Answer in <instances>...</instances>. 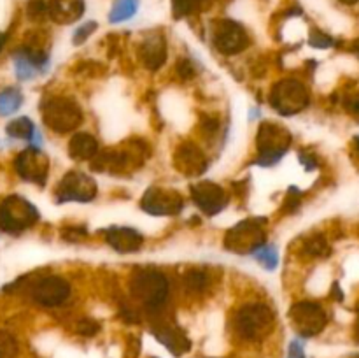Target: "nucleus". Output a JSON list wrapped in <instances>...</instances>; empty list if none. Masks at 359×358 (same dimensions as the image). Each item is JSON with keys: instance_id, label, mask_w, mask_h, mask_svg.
<instances>
[{"instance_id": "obj_17", "label": "nucleus", "mask_w": 359, "mask_h": 358, "mask_svg": "<svg viewBox=\"0 0 359 358\" xmlns=\"http://www.w3.org/2000/svg\"><path fill=\"white\" fill-rule=\"evenodd\" d=\"M86 9L84 0H49L48 14L58 25H70L81 20Z\"/></svg>"}, {"instance_id": "obj_36", "label": "nucleus", "mask_w": 359, "mask_h": 358, "mask_svg": "<svg viewBox=\"0 0 359 358\" xmlns=\"http://www.w3.org/2000/svg\"><path fill=\"white\" fill-rule=\"evenodd\" d=\"M193 72H195V69H193L191 62H188V60H182V62L179 63V74H181L182 77L193 76Z\"/></svg>"}, {"instance_id": "obj_26", "label": "nucleus", "mask_w": 359, "mask_h": 358, "mask_svg": "<svg viewBox=\"0 0 359 358\" xmlns=\"http://www.w3.org/2000/svg\"><path fill=\"white\" fill-rule=\"evenodd\" d=\"M156 336H158V339H160L161 343L165 344V346H168V350L175 351V353H177V350H175V347H181V351H182V343L188 344L184 339H182L181 333L175 332V330H172L170 326H163V329H158Z\"/></svg>"}, {"instance_id": "obj_20", "label": "nucleus", "mask_w": 359, "mask_h": 358, "mask_svg": "<svg viewBox=\"0 0 359 358\" xmlns=\"http://www.w3.org/2000/svg\"><path fill=\"white\" fill-rule=\"evenodd\" d=\"M69 154L74 160H91L98 154V142L91 133L79 132L69 140Z\"/></svg>"}, {"instance_id": "obj_32", "label": "nucleus", "mask_w": 359, "mask_h": 358, "mask_svg": "<svg viewBox=\"0 0 359 358\" xmlns=\"http://www.w3.org/2000/svg\"><path fill=\"white\" fill-rule=\"evenodd\" d=\"M48 13V4L44 0H30L28 4V14L32 18H41Z\"/></svg>"}, {"instance_id": "obj_38", "label": "nucleus", "mask_w": 359, "mask_h": 358, "mask_svg": "<svg viewBox=\"0 0 359 358\" xmlns=\"http://www.w3.org/2000/svg\"><path fill=\"white\" fill-rule=\"evenodd\" d=\"M6 41H7V35L0 32V49L4 48V44H6Z\"/></svg>"}, {"instance_id": "obj_10", "label": "nucleus", "mask_w": 359, "mask_h": 358, "mask_svg": "<svg viewBox=\"0 0 359 358\" xmlns=\"http://www.w3.org/2000/svg\"><path fill=\"white\" fill-rule=\"evenodd\" d=\"M140 207L146 211L147 214L153 216H174L179 214L184 207V200H182L181 193L175 190L167 188H149L142 197Z\"/></svg>"}, {"instance_id": "obj_1", "label": "nucleus", "mask_w": 359, "mask_h": 358, "mask_svg": "<svg viewBox=\"0 0 359 358\" xmlns=\"http://www.w3.org/2000/svg\"><path fill=\"white\" fill-rule=\"evenodd\" d=\"M273 312L263 302L242 305L233 319V329L237 337L248 343H259L273 330Z\"/></svg>"}, {"instance_id": "obj_4", "label": "nucleus", "mask_w": 359, "mask_h": 358, "mask_svg": "<svg viewBox=\"0 0 359 358\" xmlns=\"http://www.w3.org/2000/svg\"><path fill=\"white\" fill-rule=\"evenodd\" d=\"M42 119L56 133L72 132L83 121V111L69 97H51L42 105Z\"/></svg>"}, {"instance_id": "obj_12", "label": "nucleus", "mask_w": 359, "mask_h": 358, "mask_svg": "<svg viewBox=\"0 0 359 358\" xmlns=\"http://www.w3.org/2000/svg\"><path fill=\"white\" fill-rule=\"evenodd\" d=\"M16 172L25 181L35 183V185H44L49 172V160L41 150L37 147H28L21 151L14 160Z\"/></svg>"}, {"instance_id": "obj_14", "label": "nucleus", "mask_w": 359, "mask_h": 358, "mask_svg": "<svg viewBox=\"0 0 359 358\" xmlns=\"http://www.w3.org/2000/svg\"><path fill=\"white\" fill-rule=\"evenodd\" d=\"M193 202L196 204L200 211H203L209 216H214L219 211H223L226 204V193L219 185L212 181H200L191 188Z\"/></svg>"}, {"instance_id": "obj_28", "label": "nucleus", "mask_w": 359, "mask_h": 358, "mask_svg": "<svg viewBox=\"0 0 359 358\" xmlns=\"http://www.w3.org/2000/svg\"><path fill=\"white\" fill-rule=\"evenodd\" d=\"M305 253L311 256H323L328 253V244L323 235H314L305 242Z\"/></svg>"}, {"instance_id": "obj_24", "label": "nucleus", "mask_w": 359, "mask_h": 358, "mask_svg": "<svg viewBox=\"0 0 359 358\" xmlns=\"http://www.w3.org/2000/svg\"><path fill=\"white\" fill-rule=\"evenodd\" d=\"M251 256L255 260H258L259 265L266 270H276L277 265H279V251H277V248L273 244H263Z\"/></svg>"}, {"instance_id": "obj_35", "label": "nucleus", "mask_w": 359, "mask_h": 358, "mask_svg": "<svg viewBox=\"0 0 359 358\" xmlns=\"http://www.w3.org/2000/svg\"><path fill=\"white\" fill-rule=\"evenodd\" d=\"M287 358H305L304 346H302L300 340H293L290 346V357Z\"/></svg>"}, {"instance_id": "obj_18", "label": "nucleus", "mask_w": 359, "mask_h": 358, "mask_svg": "<svg viewBox=\"0 0 359 358\" xmlns=\"http://www.w3.org/2000/svg\"><path fill=\"white\" fill-rule=\"evenodd\" d=\"M142 241V235L135 228L112 227L107 232V244L118 253H137Z\"/></svg>"}, {"instance_id": "obj_19", "label": "nucleus", "mask_w": 359, "mask_h": 358, "mask_svg": "<svg viewBox=\"0 0 359 358\" xmlns=\"http://www.w3.org/2000/svg\"><path fill=\"white\" fill-rule=\"evenodd\" d=\"M140 60L151 70L160 69L167 60V42L161 35H151L140 44Z\"/></svg>"}, {"instance_id": "obj_40", "label": "nucleus", "mask_w": 359, "mask_h": 358, "mask_svg": "<svg viewBox=\"0 0 359 358\" xmlns=\"http://www.w3.org/2000/svg\"><path fill=\"white\" fill-rule=\"evenodd\" d=\"M356 142H358V147H359V135L356 137Z\"/></svg>"}, {"instance_id": "obj_25", "label": "nucleus", "mask_w": 359, "mask_h": 358, "mask_svg": "<svg viewBox=\"0 0 359 358\" xmlns=\"http://www.w3.org/2000/svg\"><path fill=\"white\" fill-rule=\"evenodd\" d=\"M207 277L209 276L200 269H191L189 272H186L184 284L186 288H188V291H191V293H200V291L205 290L207 283H209Z\"/></svg>"}, {"instance_id": "obj_3", "label": "nucleus", "mask_w": 359, "mask_h": 358, "mask_svg": "<svg viewBox=\"0 0 359 358\" xmlns=\"http://www.w3.org/2000/svg\"><path fill=\"white\" fill-rule=\"evenodd\" d=\"M291 144V133L284 126L277 123L265 121L262 123L258 130V164L262 167H272L277 161L283 160L284 154L287 153Z\"/></svg>"}, {"instance_id": "obj_22", "label": "nucleus", "mask_w": 359, "mask_h": 358, "mask_svg": "<svg viewBox=\"0 0 359 358\" xmlns=\"http://www.w3.org/2000/svg\"><path fill=\"white\" fill-rule=\"evenodd\" d=\"M23 104V95L16 88H6L0 91V116H11Z\"/></svg>"}, {"instance_id": "obj_6", "label": "nucleus", "mask_w": 359, "mask_h": 358, "mask_svg": "<svg viewBox=\"0 0 359 358\" xmlns=\"http://www.w3.org/2000/svg\"><path fill=\"white\" fill-rule=\"evenodd\" d=\"M263 244H266L265 220L241 221L224 237V248L238 255H252Z\"/></svg>"}, {"instance_id": "obj_29", "label": "nucleus", "mask_w": 359, "mask_h": 358, "mask_svg": "<svg viewBox=\"0 0 359 358\" xmlns=\"http://www.w3.org/2000/svg\"><path fill=\"white\" fill-rule=\"evenodd\" d=\"M18 353V343L11 333L0 332V358H13Z\"/></svg>"}, {"instance_id": "obj_2", "label": "nucleus", "mask_w": 359, "mask_h": 358, "mask_svg": "<svg viewBox=\"0 0 359 358\" xmlns=\"http://www.w3.org/2000/svg\"><path fill=\"white\" fill-rule=\"evenodd\" d=\"M130 291L149 311H158L168 298V279L154 269H142L132 277Z\"/></svg>"}, {"instance_id": "obj_23", "label": "nucleus", "mask_w": 359, "mask_h": 358, "mask_svg": "<svg viewBox=\"0 0 359 358\" xmlns=\"http://www.w3.org/2000/svg\"><path fill=\"white\" fill-rule=\"evenodd\" d=\"M7 135L13 137V139H32L35 135V126L32 123L30 118L27 116H21V118L13 119V121L7 125L6 128Z\"/></svg>"}, {"instance_id": "obj_34", "label": "nucleus", "mask_w": 359, "mask_h": 358, "mask_svg": "<svg viewBox=\"0 0 359 358\" xmlns=\"http://www.w3.org/2000/svg\"><path fill=\"white\" fill-rule=\"evenodd\" d=\"M346 107H347V111H349V112H353V114L359 116V93H353L349 98H347Z\"/></svg>"}, {"instance_id": "obj_33", "label": "nucleus", "mask_w": 359, "mask_h": 358, "mask_svg": "<svg viewBox=\"0 0 359 358\" xmlns=\"http://www.w3.org/2000/svg\"><path fill=\"white\" fill-rule=\"evenodd\" d=\"M97 330L98 325L95 321H91V319H83V321L79 323V332L84 333V336H93Z\"/></svg>"}, {"instance_id": "obj_5", "label": "nucleus", "mask_w": 359, "mask_h": 358, "mask_svg": "<svg viewBox=\"0 0 359 358\" xmlns=\"http://www.w3.org/2000/svg\"><path fill=\"white\" fill-rule=\"evenodd\" d=\"M39 221V211L20 195H9L0 202V228L7 234H20Z\"/></svg>"}, {"instance_id": "obj_8", "label": "nucleus", "mask_w": 359, "mask_h": 358, "mask_svg": "<svg viewBox=\"0 0 359 358\" xmlns=\"http://www.w3.org/2000/svg\"><path fill=\"white\" fill-rule=\"evenodd\" d=\"M290 321L302 337H314L323 332L328 316L325 309L316 302H298L291 305Z\"/></svg>"}, {"instance_id": "obj_27", "label": "nucleus", "mask_w": 359, "mask_h": 358, "mask_svg": "<svg viewBox=\"0 0 359 358\" xmlns=\"http://www.w3.org/2000/svg\"><path fill=\"white\" fill-rule=\"evenodd\" d=\"M203 0H172V13L175 18H186L196 13Z\"/></svg>"}, {"instance_id": "obj_13", "label": "nucleus", "mask_w": 359, "mask_h": 358, "mask_svg": "<svg viewBox=\"0 0 359 358\" xmlns=\"http://www.w3.org/2000/svg\"><path fill=\"white\" fill-rule=\"evenodd\" d=\"M70 284L60 276L42 277L32 288V297L44 307H58L69 298Z\"/></svg>"}, {"instance_id": "obj_15", "label": "nucleus", "mask_w": 359, "mask_h": 358, "mask_svg": "<svg viewBox=\"0 0 359 358\" xmlns=\"http://www.w3.org/2000/svg\"><path fill=\"white\" fill-rule=\"evenodd\" d=\"M14 72L21 81H28L48 69V55L42 49L25 48L14 53Z\"/></svg>"}, {"instance_id": "obj_37", "label": "nucleus", "mask_w": 359, "mask_h": 358, "mask_svg": "<svg viewBox=\"0 0 359 358\" xmlns=\"http://www.w3.org/2000/svg\"><path fill=\"white\" fill-rule=\"evenodd\" d=\"M300 161L304 164V167L307 168V171H314V168L318 167V161H316L311 154H300Z\"/></svg>"}, {"instance_id": "obj_30", "label": "nucleus", "mask_w": 359, "mask_h": 358, "mask_svg": "<svg viewBox=\"0 0 359 358\" xmlns=\"http://www.w3.org/2000/svg\"><path fill=\"white\" fill-rule=\"evenodd\" d=\"M98 23H95V21H86V23H83L81 27L76 28V32H74V44L79 46L83 44V42L88 41V37H90L91 34H93L95 30H97Z\"/></svg>"}, {"instance_id": "obj_9", "label": "nucleus", "mask_w": 359, "mask_h": 358, "mask_svg": "<svg viewBox=\"0 0 359 358\" xmlns=\"http://www.w3.org/2000/svg\"><path fill=\"white\" fill-rule=\"evenodd\" d=\"M97 195V183L83 172L72 171L63 175L56 188V200L65 202H90Z\"/></svg>"}, {"instance_id": "obj_16", "label": "nucleus", "mask_w": 359, "mask_h": 358, "mask_svg": "<svg viewBox=\"0 0 359 358\" xmlns=\"http://www.w3.org/2000/svg\"><path fill=\"white\" fill-rule=\"evenodd\" d=\"M175 165L186 175H200L207 168L205 154L195 144L184 142L175 151Z\"/></svg>"}, {"instance_id": "obj_7", "label": "nucleus", "mask_w": 359, "mask_h": 358, "mask_svg": "<svg viewBox=\"0 0 359 358\" xmlns=\"http://www.w3.org/2000/svg\"><path fill=\"white\" fill-rule=\"evenodd\" d=\"M270 104L279 114H297L309 105V91L300 81L283 79L270 91Z\"/></svg>"}, {"instance_id": "obj_21", "label": "nucleus", "mask_w": 359, "mask_h": 358, "mask_svg": "<svg viewBox=\"0 0 359 358\" xmlns=\"http://www.w3.org/2000/svg\"><path fill=\"white\" fill-rule=\"evenodd\" d=\"M139 11V0H114L109 11V21L114 25L132 20Z\"/></svg>"}, {"instance_id": "obj_31", "label": "nucleus", "mask_w": 359, "mask_h": 358, "mask_svg": "<svg viewBox=\"0 0 359 358\" xmlns=\"http://www.w3.org/2000/svg\"><path fill=\"white\" fill-rule=\"evenodd\" d=\"M309 42H311V46H314V48L318 49H326L333 46L332 37H328V35L323 34V32H312Z\"/></svg>"}, {"instance_id": "obj_39", "label": "nucleus", "mask_w": 359, "mask_h": 358, "mask_svg": "<svg viewBox=\"0 0 359 358\" xmlns=\"http://www.w3.org/2000/svg\"><path fill=\"white\" fill-rule=\"evenodd\" d=\"M342 4H346V6H354V4H358L359 0H340Z\"/></svg>"}, {"instance_id": "obj_11", "label": "nucleus", "mask_w": 359, "mask_h": 358, "mask_svg": "<svg viewBox=\"0 0 359 358\" xmlns=\"http://www.w3.org/2000/svg\"><path fill=\"white\" fill-rule=\"evenodd\" d=\"M214 46L223 55H237L249 46V35L241 23L223 20L216 25L212 35Z\"/></svg>"}]
</instances>
